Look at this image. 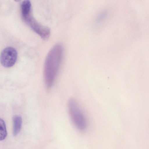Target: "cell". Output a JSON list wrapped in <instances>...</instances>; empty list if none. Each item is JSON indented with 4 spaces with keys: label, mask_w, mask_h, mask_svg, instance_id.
Here are the masks:
<instances>
[{
    "label": "cell",
    "mask_w": 149,
    "mask_h": 149,
    "mask_svg": "<svg viewBox=\"0 0 149 149\" xmlns=\"http://www.w3.org/2000/svg\"><path fill=\"white\" fill-rule=\"evenodd\" d=\"M64 51L62 45L58 44L52 47L46 56L43 73L45 85L48 88L54 83L63 61Z\"/></svg>",
    "instance_id": "1"
},
{
    "label": "cell",
    "mask_w": 149,
    "mask_h": 149,
    "mask_svg": "<svg viewBox=\"0 0 149 149\" xmlns=\"http://www.w3.org/2000/svg\"><path fill=\"white\" fill-rule=\"evenodd\" d=\"M68 108L70 117L76 127L79 130H85L87 126L86 119L77 101L74 99H70Z\"/></svg>",
    "instance_id": "2"
},
{
    "label": "cell",
    "mask_w": 149,
    "mask_h": 149,
    "mask_svg": "<svg viewBox=\"0 0 149 149\" xmlns=\"http://www.w3.org/2000/svg\"><path fill=\"white\" fill-rule=\"evenodd\" d=\"M17 53L15 49L11 47L4 49L0 56V61L2 65L6 68L13 66L15 63Z\"/></svg>",
    "instance_id": "3"
},
{
    "label": "cell",
    "mask_w": 149,
    "mask_h": 149,
    "mask_svg": "<svg viewBox=\"0 0 149 149\" xmlns=\"http://www.w3.org/2000/svg\"><path fill=\"white\" fill-rule=\"evenodd\" d=\"M32 29L42 39L46 40L48 39L50 34V29L39 23L32 16L26 21Z\"/></svg>",
    "instance_id": "4"
},
{
    "label": "cell",
    "mask_w": 149,
    "mask_h": 149,
    "mask_svg": "<svg viewBox=\"0 0 149 149\" xmlns=\"http://www.w3.org/2000/svg\"><path fill=\"white\" fill-rule=\"evenodd\" d=\"M21 12L22 18L25 20L32 14L31 3L30 1L24 0L21 5Z\"/></svg>",
    "instance_id": "5"
},
{
    "label": "cell",
    "mask_w": 149,
    "mask_h": 149,
    "mask_svg": "<svg viewBox=\"0 0 149 149\" xmlns=\"http://www.w3.org/2000/svg\"><path fill=\"white\" fill-rule=\"evenodd\" d=\"M13 133L14 136L18 134L21 130L22 120L21 117L19 116H15L13 118Z\"/></svg>",
    "instance_id": "6"
},
{
    "label": "cell",
    "mask_w": 149,
    "mask_h": 149,
    "mask_svg": "<svg viewBox=\"0 0 149 149\" xmlns=\"http://www.w3.org/2000/svg\"><path fill=\"white\" fill-rule=\"evenodd\" d=\"M108 12L106 10L102 11L97 17L95 22V26H98L101 25L108 15Z\"/></svg>",
    "instance_id": "7"
},
{
    "label": "cell",
    "mask_w": 149,
    "mask_h": 149,
    "mask_svg": "<svg viewBox=\"0 0 149 149\" xmlns=\"http://www.w3.org/2000/svg\"><path fill=\"white\" fill-rule=\"evenodd\" d=\"M7 135V132L5 123L0 118V141L5 139Z\"/></svg>",
    "instance_id": "8"
}]
</instances>
